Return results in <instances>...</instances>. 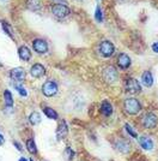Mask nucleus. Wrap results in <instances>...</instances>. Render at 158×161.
I'll return each mask as SVG.
<instances>
[{"label": "nucleus", "instance_id": "24", "mask_svg": "<svg viewBox=\"0 0 158 161\" xmlns=\"http://www.w3.org/2000/svg\"><path fill=\"white\" fill-rule=\"evenodd\" d=\"M125 129H126V131L131 135L132 137H137V132H135V131H134V130H133V129H132L128 124H126V125H125Z\"/></svg>", "mask_w": 158, "mask_h": 161}, {"label": "nucleus", "instance_id": "2", "mask_svg": "<svg viewBox=\"0 0 158 161\" xmlns=\"http://www.w3.org/2000/svg\"><path fill=\"white\" fill-rule=\"evenodd\" d=\"M52 12L58 18H65V17H67L68 14H71L70 8L66 5H64V4H55V5H53Z\"/></svg>", "mask_w": 158, "mask_h": 161}, {"label": "nucleus", "instance_id": "27", "mask_svg": "<svg viewBox=\"0 0 158 161\" xmlns=\"http://www.w3.org/2000/svg\"><path fill=\"white\" fill-rule=\"evenodd\" d=\"M152 51L156 52V53H158V42H156V43L152 45Z\"/></svg>", "mask_w": 158, "mask_h": 161}, {"label": "nucleus", "instance_id": "18", "mask_svg": "<svg viewBox=\"0 0 158 161\" xmlns=\"http://www.w3.org/2000/svg\"><path fill=\"white\" fill-rule=\"evenodd\" d=\"M4 99H5V106H6V107H12L13 97H12V94H11L8 90H5V92H4Z\"/></svg>", "mask_w": 158, "mask_h": 161}, {"label": "nucleus", "instance_id": "15", "mask_svg": "<svg viewBox=\"0 0 158 161\" xmlns=\"http://www.w3.org/2000/svg\"><path fill=\"white\" fill-rule=\"evenodd\" d=\"M141 80H143V84L145 87H151L153 84V77L150 71H145L144 74L141 75Z\"/></svg>", "mask_w": 158, "mask_h": 161}, {"label": "nucleus", "instance_id": "12", "mask_svg": "<svg viewBox=\"0 0 158 161\" xmlns=\"http://www.w3.org/2000/svg\"><path fill=\"white\" fill-rule=\"evenodd\" d=\"M67 132H68V128H67V124H66L65 120H61L58 126V130H56V137L58 140H64L66 136H67Z\"/></svg>", "mask_w": 158, "mask_h": 161}, {"label": "nucleus", "instance_id": "25", "mask_svg": "<svg viewBox=\"0 0 158 161\" xmlns=\"http://www.w3.org/2000/svg\"><path fill=\"white\" fill-rule=\"evenodd\" d=\"M95 17H96V19L98 20V22H102V20H103L102 11H101V8H99V7H97V8H96V14H95Z\"/></svg>", "mask_w": 158, "mask_h": 161}, {"label": "nucleus", "instance_id": "4", "mask_svg": "<svg viewBox=\"0 0 158 161\" xmlns=\"http://www.w3.org/2000/svg\"><path fill=\"white\" fill-rule=\"evenodd\" d=\"M42 93L43 95H46L48 97H50L53 95H55L58 93V84L53 80H47L46 83L42 87Z\"/></svg>", "mask_w": 158, "mask_h": 161}, {"label": "nucleus", "instance_id": "23", "mask_svg": "<svg viewBox=\"0 0 158 161\" xmlns=\"http://www.w3.org/2000/svg\"><path fill=\"white\" fill-rule=\"evenodd\" d=\"M118 150H121V152H124V153H126V152L129 150L128 143H125V144H120V143H118Z\"/></svg>", "mask_w": 158, "mask_h": 161}, {"label": "nucleus", "instance_id": "22", "mask_svg": "<svg viewBox=\"0 0 158 161\" xmlns=\"http://www.w3.org/2000/svg\"><path fill=\"white\" fill-rule=\"evenodd\" d=\"M1 25H3V28H4V30L6 31V34L8 35V36H11V37H13V33H12V30L10 29V27L7 25V23L6 22H1Z\"/></svg>", "mask_w": 158, "mask_h": 161}, {"label": "nucleus", "instance_id": "26", "mask_svg": "<svg viewBox=\"0 0 158 161\" xmlns=\"http://www.w3.org/2000/svg\"><path fill=\"white\" fill-rule=\"evenodd\" d=\"M14 88L18 90V93H19L22 96H26L28 95V93H26V90L24 89L23 87H20V86H14Z\"/></svg>", "mask_w": 158, "mask_h": 161}, {"label": "nucleus", "instance_id": "19", "mask_svg": "<svg viewBox=\"0 0 158 161\" xmlns=\"http://www.w3.org/2000/svg\"><path fill=\"white\" fill-rule=\"evenodd\" d=\"M29 121L33 125H37L40 121H41V114L39 112H33V113L29 115Z\"/></svg>", "mask_w": 158, "mask_h": 161}, {"label": "nucleus", "instance_id": "31", "mask_svg": "<svg viewBox=\"0 0 158 161\" xmlns=\"http://www.w3.org/2000/svg\"><path fill=\"white\" fill-rule=\"evenodd\" d=\"M30 161H33V160H30Z\"/></svg>", "mask_w": 158, "mask_h": 161}, {"label": "nucleus", "instance_id": "17", "mask_svg": "<svg viewBox=\"0 0 158 161\" xmlns=\"http://www.w3.org/2000/svg\"><path fill=\"white\" fill-rule=\"evenodd\" d=\"M42 0H26V7L29 10H33V11H37L42 6Z\"/></svg>", "mask_w": 158, "mask_h": 161}, {"label": "nucleus", "instance_id": "9", "mask_svg": "<svg viewBox=\"0 0 158 161\" xmlns=\"http://www.w3.org/2000/svg\"><path fill=\"white\" fill-rule=\"evenodd\" d=\"M33 47L35 49V52H37L40 54H45L48 52V45L45 40H41V39H37L33 42Z\"/></svg>", "mask_w": 158, "mask_h": 161}, {"label": "nucleus", "instance_id": "21", "mask_svg": "<svg viewBox=\"0 0 158 161\" xmlns=\"http://www.w3.org/2000/svg\"><path fill=\"white\" fill-rule=\"evenodd\" d=\"M26 148H28L29 153H31V154H36L37 153V148H36V144H35L34 140H28L26 141Z\"/></svg>", "mask_w": 158, "mask_h": 161}, {"label": "nucleus", "instance_id": "10", "mask_svg": "<svg viewBox=\"0 0 158 161\" xmlns=\"http://www.w3.org/2000/svg\"><path fill=\"white\" fill-rule=\"evenodd\" d=\"M30 74L35 78H41V77H43L46 75V67L43 65H41V64H35L30 69Z\"/></svg>", "mask_w": 158, "mask_h": 161}, {"label": "nucleus", "instance_id": "13", "mask_svg": "<svg viewBox=\"0 0 158 161\" xmlns=\"http://www.w3.org/2000/svg\"><path fill=\"white\" fill-rule=\"evenodd\" d=\"M18 54H19V58L22 60L24 61H29L31 59V52H30V49L26 47V46H22L19 47L18 49Z\"/></svg>", "mask_w": 158, "mask_h": 161}, {"label": "nucleus", "instance_id": "5", "mask_svg": "<svg viewBox=\"0 0 158 161\" xmlns=\"http://www.w3.org/2000/svg\"><path fill=\"white\" fill-rule=\"evenodd\" d=\"M118 71H116V69L113 66H108L104 69V71H103V78L107 83H114L115 80H118Z\"/></svg>", "mask_w": 158, "mask_h": 161}, {"label": "nucleus", "instance_id": "3", "mask_svg": "<svg viewBox=\"0 0 158 161\" xmlns=\"http://www.w3.org/2000/svg\"><path fill=\"white\" fill-rule=\"evenodd\" d=\"M99 52L101 54L105 57V58H109L112 57L114 52H115V47L113 45L110 41H103L101 45H99Z\"/></svg>", "mask_w": 158, "mask_h": 161}, {"label": "nucleus", "instance_id": "16", "mask_svg": "<svg viewBox=\"0 0 158 161\" xmlns=\"http://www.w3.org/2000/svg\"><path fill=\"white\" fill-rule=\"evenodd\" d=\"M139 143H140L141 148H144L145 150H151L152 148H153V142L149 137H140L139 138Z\"/></svg>", "mask_w": 158, "mask_h": 161}, {"label": "nucleus", "instance_id": "28", "mask_svg": "<svg viewBox=\"0 0 158 161\" xmlns=\"http://www.w3.org/2000/svg\"><path fill=\"white\" fill-rule=\"evenodd\" d=\"M14 146H16V147H17V149H18V150H22V148H20V146H19V143H18V142H14Z\"/></svg>", "mask_w": 158, "mask_h": 161}, {"label": "nucleus", "instance_id": "8", "mask_svg": "<svg viewBox=\"0 0 158 161\" xmlns=\"http://www.w3.org/2000/svg\"><path fill=\"white\" fill-rule=\"evenodd\" d=\"M10 76H11V78L13 80H16V82H23V80H25V71H24V69H22V67H16V69H12L11 70V72H10Z\"/></svg>", "mask_w": 158, "mask_h": 161}, {"label": "nucleus", "instance_id": "7", "mask_svg": "<svg viewBox=\"0 0 158 161\" xmlns=\"http://www.w3.org/2000/svg\"><path fill=\"white\" fill-rule=\"evenodd\" d=\"M140 90H141V87H140L138 80H134V78L127 80V82H126V92L127 93L137 94V93H140Z\"/></svg>", "mask_w": 158, "mask_h": 161}, {"label": "nucleus", "instance_id": "11", "mask_svg": "<svg viewBox=\"0 0 158 161\" xmlns=\"http://www.w3.org/2000/svg\"><path fill=\"white\" fill-rule=\"evenodd\" d=\"M118 65L120 69H127V67H129V65H131V58L126 53L118 54Z\"/></svg>", "mask_w": 158, "mask_h": 161}, {"label": "nucleus", "instance_id": "20", "mask_svg": "<svg viewBox=\"0 0 158 161\" xmlns=\"http://www.w3.org/2000/svg\"><path fill=\"white\" fill-rule=\"evenodd\" d=\"M43 112H45V114H46L48 118H50V119H58V113L53 109V108L50 107H45V109H43Z\"/></svg>", "mask_w": 158, "mask_h": 161}, {"label": "nucleus", "instance_id": "29", "mask_svg": "<svg viewBox=\"0 0 158 161\" xmlns=\"http://www.w3.org/2000/svg\"><path fill=\"white\" fill-rule=\"evenodd\" d=\"M4 137H3V135H0V146H3L4 144Z\"/></svg>", "mask_w": 158, "mask_h": 161}, {"label": "nucleus", "instance_id": "1", "mask_svg": "<svg viewBox=\"0 0 158 161\" xmlns=\"http://www.w3.org/2000/svg\"><path fill=\"white\" fill-rule=\"evenodd\" d=\"M125 109L127 113L129 114H137L140 112V109H141V105H140V102H139L137 99H127L125 101Z\"/></svg>", "mask_w": 158, "mask_h": 161}, {"label": "nucleus", "instance_id": "14", "mask_svg": "<svg viewBox=\"0 0 158 161\" xmlns=\"http://www.w3.org/2000/svg\"><path fill=\"white\" fill-rule=\"evenodd\" d=\"M101 113L105 115V117H109L113 113V106L110 105V102L108 101H103L102 105H101Z\"/></svg>", "mask_w": 158, "mask_h": 161}, {"label": "nucleus", "instance_id": "30", "mask_svg": "<svg viewBox=\"0 0 158 161\" xmlns=\"http://www.w3.org/2000/svg\"><path fill=\"white\" fill-rule=\"evenodd\" d=\"M19 161H26V160L24 159V158H22V159H19Z\"/></svg>", "mask_w": 158, "mask_h": 161}, {"label": "nucleus", "instance_id": "6", "mask_svg": "<svg viewBox=\"0 0 158 161\" xmlns=\"http://www.w3.org/2000/svg\"><path fill=\"white\" fill-rule=\"evenodd\" d=\"M141 123L146 129H153L157 125V117L153 113H146L141 119Z\"/></svg>", "mask_w": 158, "mask_h": 161}]
</instances>
